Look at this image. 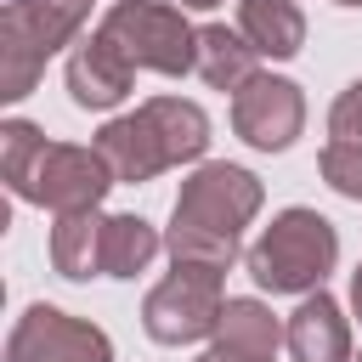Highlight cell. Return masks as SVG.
<instances>
[{"label": "cell", "instance_id": "6da1fadb", "mask_svg": "<svg viewBox=\"0 0 362 362\" xmlns=\"http://www.w3.org/2000/svg\"><path fill=\"white\" fill-rule=\"evenodd\" d=\"M255 204H260L255 175H243V170H232V164H209L204 175H192L187 192H181V204H175V238H170L175 260L209 266V272H215L221 260H232L238 226H243V215H249Z\"/></svg>", "mask_w": 362, "mask_h": 362}, {"label": "cell", "instance_id": "8fae6325", "mask_svg": "<svg viewBox=\"0 0 362 362\" xmlns=\"http://www.w3.org/2000/svg\"><path fill=\"white\" fill-rule=\"evenodd\" d=\"M288 351L294 362H345V322L334 311V300H305L294 311V328H288Z\"/></svg>", "mask_w": 362, "mask_h": 362}, {"label": "cell", "instance_id": "7a4b0ae2", "mask_svg": "<svg viewBox=\"0 0 362 362\" xmlns=\"http://www.w3.org/2000/svg\"><path fill=\"white\" fill-rule=\"evenodd\" d=\"M6 175L23 198H40V204H57L62 215H79L85 204L102 198L107 187V158L90 153V147H62V141H45L34 124H6Z\"/></svg>", "mask_w": 362, "mask_h": 362}, {"label": "cell", "instance_id": "5bb4252c", "mask_svg": "<svg viewBox=\"0 0 362 362\" xmlns=\"http://www.w3.org/2000/svg\"><path fill=\"white\" fill-rule=\"evenodd\" d=\"M153 232H147V221H136V215H119V221H107L102 226V272H113V277H130V272H141L147 260H153Z\"/></svg>", "mask_w": 362, "mask_h": 362}, {"label": "cell", "instance_id": "5b68a950", "mask_svg": "<svg viewBox=\"0 0 362 362\" xmlns=\"http://www.w3.org/2000/svg\"><path fill=\"white\" fill-rule=\"evenodd\" d=\"M102 34L124 51L130 68H164V74H175V68H187L192 51H198L192 34H187V23H181L170 6H153V0H124V6H113L107 23H102Z\"/></svg>", "mask_w": 362, "mask_h": 362}, {"label": "cell", "instance_id": "d6986e66", "mask_svg": "<svg viewBox=\"0 0 362 362\" xmlns=\"http://www.w3.org/2000/svg\"><path fill=\"white\" fill-rule=\"evenodd\" d=\"M187 6H215V0H187Z\"/></svg>", "mask_w": 362, "mask_h": 362}, {"label": "cell", "instance_id": "277c9868", "mask_svg": "<svg viewBox=\"0 0 362 362\" xmlns=\"http://www.w3.org/2000/svg\"><path fill=\"white\" fill-rule=\"evenodd\" d=\"M334 266V226L311 209H288L249 255V272L260 288L283 294V288H311L322 283V272Z\"/></svg>", "mask_w": 362, "mask_h": 362}, {"label": "cell", "instance_id": "52a82bcc", "mask_svg": "<svg viewBox=\"0 0 362 362\" xmlns=\"http://www.w3.org/2000/svg\"><path fill=\"white\" fill-rule=\"evenodd\" d=\"M215 317H221V294H215V272L209 266H181L170 283H158L147 294V334L164 339V345L198 339Z\"/></svg>", "mask_w": 362, "mask_h": 362}, {"label": "cell", "instance_id": "9a60e30c", "mask_svg": "<svg viewBox=\"0 0 362 362\" xmlns=\"http://www.w3.org/2000/svg\"><path fill=\"white\" fill-rule=\"evenodd\" d=\"M198 74H204L209 85H238V79H249V45H243L238 34H226V28H204V34H198Z\"/></svg>", "mask_w": 362, "mask_h": 362}, {"label": "cell", "instance_id": "ac0fdd59", "mask_svg": "<svg viewBox=\"0 0 362 362\" xmlns=\"http://www.w3.org/2000/svg\"><path fill=\"white\" fill-rule=\"evenodd\" d=\"M17 6H40V0H6V11H17Z\"/></svg>", "mask_w": 362, "mask_h": 362}, {"label": "cell", "instance_id": "8992f818", "mask_svg": "<svg viewBox=\"0 0 362 362\" xmlns=\"http://www.w3.org/2000/svg\"><path fill=\"white\" fill-rule=\"evenodd\" d=\"M79 17H85V0H40V6L6 11V96L28 90L45 51H57V40L79 28Z\"/></svg>", "mask_w": 362, "mask_h": 362}, {"label": "cell", "instance_id": "e0dca14e", "mask_svg": "<svg viewBox=\"0 0 362 362\" xmlns=\"http://www.w3.org/2000/svg\"><path fill=\"white\" fill-rule=\"evenodd\" d=\"M334 136L362 147V79H356V85L339 96V107H334Z\"/></svg>", "mask_w": 362, "mask_h": 362}, {"label": "cell", "instance_id": "9c48e42d", "mask_svg": "<svg viewBox=\"0 0 362 362\" xmlns=\"http://www.w3.org/2000/svg\"><path fill=\"white\" fill-rule=\"evenodd\" d=\"M130 79H136V68L124 62V51H119L107 34L85 40V45L74 51V62H68V90H74L79 107H113V102L130 90Z\"/></svg>", "mask_w": 362, "mask_h": 362}, {"label": "cell", "instance_id": "4fadbf2b", "mask_svg": "<svg viewBox=\"0 0 362 362\" xmlns=\"http://www.w3.org/2000/svg\"><path fill=\"white\" fill-rule=\"evenodd\" d=\"M102 226H107V221H90L85 209H79V215H62V226H57V238H51V255H57V266H62L68 277H90V272L102 266Z\"/></svg>", "mask_w": 362, "mask_h": 362}, {"label": "cell", "instance_id": "7c38bea8", "mask_svg": "<svg viewBox=\"0 0 362 362\" xmlns=\"http://www.w3.org/2000/svg\"><path fill=\"white\" fill-rule=\"evenodd\" d=\"M243 34L255 40V51H272V57H288L300 51V11L288 0H243Z\"/></svg>", "mask_w": 362, "mask_h": 362}, {"label": "cell", "instance_id": "3957f363", "mask_svg": "<svg viewBox=\"0 0 362 362\" xmlns=\"http://www.w3.org/2000/svg\"><path fill=\"white\" fill-rule=\"evenodd\" d=\"M204 141H209V124L192 102H147L136 119L107 124L96 153L107 158V170L119 181H147L153 170L204 153Z\"/></svg>", "mask_w": 362, "mask_h": 362}, {"label": "cell", "instance_id": "ba28073f", "mask_svg": "<svg viewBox=\"0 0 362 362\" xmlns=\"http://www.w3.org/2000/svg\"><path fill=\"white\" fill-rule=\"evenodd\" d=\"M11 362H107V339L51 305H34L11 334Z\"/></svg>", "mask_w": 362, "mask_h": 362}, {"label": "cell", "instance_id": "30bf717a", "mask_svg": "<svg viewBox=\"0 0 362 362\" xmlns=\"http://www.w3.org/2000/svg\"><path fill=\"white\" fill-rule=\"evenodd\" d=\"M238 130L255 147H288L300 130V96L283 79H249V90L238 96Z\"/></svg>", "mask_w": 362, "mask_h": 362}, {"label": "cell", "instance_id": "2e32d148", "mask_svg": "<svg viewBox=\"0 0 362 362\" xmlns=\"http://www.w3.org/2000/svg\"><path fill=\"white\" fill-rule=\"evenodd\" d=\"M322 170H328V181H334L345 198H362V147H356V141H334V147L322 153Z\"/></svg>", "mask_w": 362, "mask_h": 362}]
</instances>
